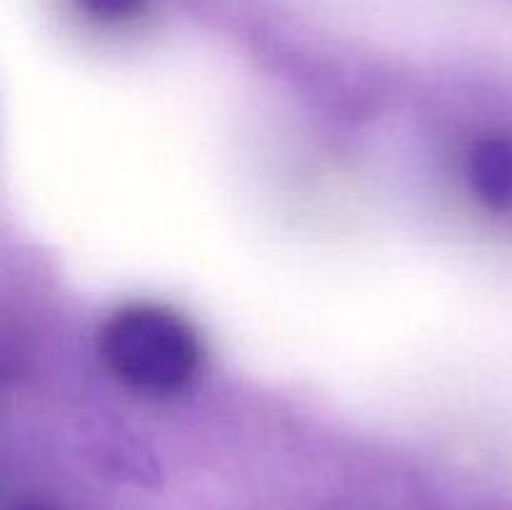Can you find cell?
<instances>
[{
  "label": "cell",
  "instance_id": "obj_1",
  "mask_svg": "<svg viewBox=\"0 0 512 510\" xmlns=\"http://www.w3.org/2000/svg\"><path fill=\"white\" fill-rule=\"evenodd\" d=\"M110 373L145 395L180 393L198 375L203 348L188 318L155 303L115 310L100 330Z\"/></svg>",
  "mask_w": 512,
  "mask_h": 510
},
{
  "label": "cell",
  "instance_id": "obj_2",
  "mask_svg": "<svg viewBox=\"0 0 512 510\" xmlns=\"http://www.w3.org/2000/svg\"><path fill=\"white\" fill-rule=\"evenodd\" d=\"M468 180L485 208L495 213L512 210V140L480 138L470 150Z\"/></svg>",
  "mask_w": 512,
  "mask_h": 510
},
{
  "label": "cell",
  "instance_id": "obj_3",
  "mask_svg": "<svg viewBox=\"0 0 512 510\" xmlns=\"http://www.w3.org/2000/svg\"><path fill=\"white\" fill-rule=\"evenodd\" d=\"M83 13L103 23H120L143 13L148 0H75Z\"/></svg>",
  "mask_w": 512,
  "mask_h": 510
}]
</instances>
